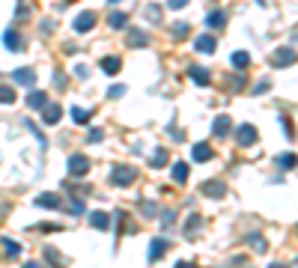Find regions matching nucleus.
I'll list each match as a JSON object with an SVG mask.
<instances>
[{"mask_svg":"<svg viewBox=\"0 0 298 268\" xmlns=\"http://www.w3.org/2000/svg\"><path fill=\"white\" fill-rule=\"evenodd\" d=\"M96 21H99V15H96V12H90V9H84L78 18L72 21V27H74V33H90V30L96 27Z\"/></svg>","mask_w":298,"mask_h":268,"instance_id":"1","label":"nucleus"},{"mask_svg":"<svg viewBox=\"0 0 298 268\" xmlns=\"http://www.w3.org/2000/svg\"><path fill=\"white\" fill-rule=\"evenodd\" d=\"M90 167H93V164H90V158H87V155H81V152L69 158V173H72V176H87V173H90Z\"/></svg>","mask_w":298,"mask_h":268,"instance_id":"2","label":"nucleus"},{"mask_svg":"<svg viewBox=\"0 0 298 268\" xmlns=\"http://www.w3.org/2000/svg\"><path fill=\"white\" fill-rule=\"evenodd\" d=\"M236 140H239V146H254L257 143V128L251 122H242L236 128Z\"/></svg>","mask_w":298,"mask_h":268,"instance_id":"3","label":"nucleus"},{"mask_svg":"<svg viewBox=\"0 0 298 268\" xmlns=\"http://www.w3.org/2000/svg\"><path fill=\"white\" fill-rule=\"evenodd\" d=\"M134 179H137V173H134L131 167H116V170H113V176H111V182L125 188V185H131V182H134Z\"/></svg>","mask_w":298,"mask_h":268,"instance_id":"4","label":"nucleus"},{"mask_svg":"<svg viewBox=\"0 0 298 268\" xmlns=\"http://www.w3.org/2000/svg\"><path fill=\"white\" fill-rule=\"evenodd\" d=\"M60 116H63V108L60 105H42V119H45V125H57L60 122Z\"/></svg>","mask_w":298,"mask_h":268,"instance_id":"5","label":"nucleus"},{"mask_svg":"<svg viewBox=\"0 0 298 268\" xmlns=\"http://www.w3.org/2000/svg\"><path fill=\"white\" fill-rule=\"evenodd\" d=\"M3 45H6L9 51H21V48H24V39L18 36V30H15V27H9V30L3 33Z\"/></svg>","mask_w":298,"mask_h":268,"instance_id":"6","label":"nucleus"},{"mask_svg":"<svg viewBox=\"0 0 298 268\" xmlns=\"http://www.w3.org/2000/svg\"><path fill=\"white\" fill-rule=\"evenodd\" d=\"M271 63H274L277 69H280V66H292V63H295V51H292V48H280V51L271 57Z\"/></svg>","mask_w":298,"mask_h":268,"instance_id":"7","label":"nucleus"},{"mask_svg":"<svg viewBox=\"0 0 298 268\" xmlns=\"http://www.w3.org/2000/svg\"><path fill=\"white\" fill-rule=\"evenodd\" d=\"M194 48H197L200 54H215V48H218V42H215V36H200V39L194 42Z\"/></svg>","mask_w":298,"mask_h":268,"instance_id":"8","label":"nucleus"},{"mask_svg":"<svg viewBox=\"0 0 298 268\" xmlns=\"http://www.w3.org/2000/svg\"><path fill=\"white\" fill-rule=\"evenodd\" d=\"M188 75H191V80H194V83H200V86H209V80H212V77H209V72H206V69H200V66H191V69H188Z\"/></svg>","mask_w":298,"mask_h":268,"instance_id":"9","label":"nucleus"},{"mask_svg":"<svg viewBox=\"0 0 298 268\" xmlns=\"http://www.w3.org/2000/svg\"><path fill=\"white\" fill-rule=\"evenodd\" d=\"M15 83H18V86H33V83H36L33 69H18V72H15Z\"/></svg>","mask_w":298,"mask_h":268,"instance_id":"10","label":"nucleus"},{"mask_svg":"<svg viewBox=\"0 0 298 268\" xmlns=\"http://www.w3.org/2000/svg\"><path fill=\"white\" fill-rule=\"evenodd\" d=\"M191 155H194V161H200V164H203V161H209V158H212V155H215V149H212V146H209V143H197V146H194V152H191Z\"/></svg>","mask_w":298,"mask_h":268,"instance_id":"11","label":"nucleus"},{"mask_svg":"<svg viewBox=\"0 0 298 268\" xmlns=\"http://www.w3.org/2000/svg\"><path fill=\"white\" fill-rule=\"evenodd\" d=\"M212 131H215V137H227L230 134V116H218L215 125H212Z\"/></svg>","mask_w":298,"mask_h":268,"instance_id":"12","label":"nucleus"},{"mask_svg":"<svg viewBox=\"0 0 298 268\" xmlns=\"http://www.w3.org/2000/svg\"><path fill=\"white\" fill-rule=\"evenodd\" d=\"M143 45H149V36L143 30H131L128 33V48H143Z\"/></svg>","mask_w":298,"mask_h":268,"instance_id":"13","label":"nucleus"},{"mask_svg":"<svg viewBox=\"0 0 298 268\" xmlns=\"http://www.w3.org/2000/svg\"><path fill=\"white\" fill-rule=\"evenodd\" d=\"M90 224H93L96 230H108V227H111V215H105V212H93V215H90Z\"/></svg>","mask_w":298,"mask_h":268,"instance_id":"14","label":"nucleus"},{"mask_svg":"<svg viewBox=\"0 0 298 268\" xmlns=\"http://www.w3.org/2000/svg\"><path fill=\"white\" fill-rule=\"evenodd\" d=\"M206 24H209L212 30H218V27H224V24H227V15H224L221 9H215V12H209V18H206Z\"/></svg>","mask_w":298,"mask_h":268,"instance_id":"15","label":"nucleus"},{"mask_svg":"<svg viewBox=\"0 0 298 268\" xmlns=\"http://www.w3.org/2000/svg\"><path fill=\"white\" fill-rule=\"evenodd\" d=\"M224 191H227V188H224V182H206L203 185V194L206 197H224Z\"/></svg>","mask_w":298,"mask_h":268,"instance_id":"16","label":"nucleus"},{"mask_svg":"<svg viewBox=\"0 0 298 268\" xmlns=\"http://www.w3.org/2000/svg\"><path fill=\"white\" fill-rule=\"evenodd\" d=\"M164 250H167V241H164V238H155V241H152V247H149V262H155Z\"/></svg>","mask_w":298,"mask_h":268,"instance_id":"17","label":"nucleus"},{"mask_svg":"<svg viewBox=\"0 0 298 268\" xmlns=\"http://www.w3.org/2000/svg\"><path fill=\"white\" fill-rule=\"evenodd\" d=\"M173 179H176L179 185L188 182V164H185V161H176V164H173Z\"/></svg>","mask_w":298,"mask_h":268,"instance_id":"18","label":"nucleus"},{"mask_svg":"<svg viewBox=\"0 0 298 268\" xmlns=\"http://www.w3.org/2000/svg\"><path fill=\"white\" fill-rule=\"evenodd\" d=\"M36 206H42V209H57V206H60V197H57V194H45V197H36Z\"/></svg>","mask_w":298,"mask_h":268,"instance_id":"19","label":"nucleus"},{"mask_svg":"<svg viewBox=\"0 0 298 268\" xmlns=\"http://www.w3.org/2000/svg\"><path fill=\"white\" fill-rule=\"evenodd\" d=\"M27 105H30V108H42V105H48V96L39 93V89H33V93L27 96Z\"/></svg>","mask_w":298,"mask_h":268,"instance_id":"20","label":"nucleus"},{"mask_svg":"<svg viewBox=\"0 0 298 268\" xmlns=\"http://www.w3.org/2000/svg\"><path fill=\"white\" fill-rule=\"evenodd\" d=\"M108 24H111L113 30H119V27H125V24H128V15H125V12H111Z\"/></svg>","mask_w":298,"mask_h":268,"instance_id":"21","label":"nucleus"},{"mask_svg":"<svg viewBox=\"0 0 298 268\" xmlns=\"http://www.w3.org/2000/svg\"><path fill=\"white\" fill-rule=\"evenodd\" d=\"M119 66H122V63H119V57H105V60H102V69H105L108 75H116V72H119Z\"/></svg>","mask_w":298,"mask_h":268,"instance_id":"22","label":"nucleus"},{"mask_svg":"<svg viewBox=\"0 0 298 268\" xmlns=\"http://www.w3.org/2000/svg\"><path fill=\"white\" fill-rule=\"evenodd\" d=\"M72 119L78 122V125H87V122H90V111H84V108H72Z\"/></svg>","mask_w":298,"mask_h":268,"instance_id":"23","label":"nucleus"},{"mask_svg":"<svg viewBox=\"0 0 298 268\" xmlns=\"http://www.w3.org/2000/svg\"><path fill=\"white\" fill-rule=\"evenodd\" d=\"M248 63H251L248 51H236V54H233V66H236V69H248Z\"/></svg>","mask_w":298,"mask_h":268,"instance_id":"24","label":"nucleus"},{"mask_svg":"<svg viewBox=\"0 0 298 268\" xmlns=\"http://www.w3.org/2000/svg\"><path fill=\"white\" fill-rule=\"evenodd\" d=\"M15 102V89L12 86H0V105H12Z\"/></svg>","mask_w":298,"mask_h":268,"instance_id":"25","label":"nucleus"},{"mask_svg":"<svg viewBox=\"0 0 298 268\" xmlns=\"http://www.w3.org/2000/svg\"><path fill=\"white\" fill-rule=\"evenodd\" d=\"M0 241H3V250H6V256H18V253H21V247H18L12 238H0Z\"/></svg>","mask_w":298,"mask_h":268,"instance_id":"26","label":"nucleus"},{"mask_svg":"<svg viewBox=\"0 0 298 268\" xmlns=\"http://www.w3.org/2000/svg\"><path fill=\"white\" fill-rule=\"evenodd\" d=\"M164 161H167V149H164V146H158V149H155V155H152V167H161Z\"/></svg>","mask_w":298,"mask_h":268,"instance_id":"27","label":"nucleus"},{"mask_svg":"<svg viewBox=\"0 0 298 268\" xmlns=\"http://www.w3.org/2000/svg\"><path fill=\"white\" fill-rule=\"evenodd\" d=\"M277 164H280L283 170H292V167H295V155H292V152H289V155H280Z\"/></svg>","mask_w":298,"mask_h":268,"instance_id":"28","label":"nucleus"},{"mask_svg":"<svg viewBox=\"0 0 298 268\" xmlns=\"http://www.w3.org/2000/svg\"><path fill=\"white\" fill-rule=\"evenodd\" d=\"M248 241H251V247H254L257 253H262V250H265V238H262V235H251Z\"/></svg>","mask_w":298,"mask_h":268,"instance_id":"29","label":"nucleus"},{"mask_svg":"<svg viewBox=\"0 0 298 268\" xmlns=\"http://www.w3.org/2000/svg\"><path fill=\"white\" fill-rule=\"evenodd\" d=\"M173 36H176V39L188 36V24H185V21H176V24H173Z\"/></svg>","mask_w":298,"mask_h":268,"instance_id":"30","label":"nucleus"},{"mask_svg":"<svg viewBox=\"0 0 298 268\" xmlns=\"http://www.w3.org/2000/svg\"><path fill=\"white\" fill-rule=\"evenodd\" d=\"M197 230H200V215H191V221L185 224V232L191 235V232H197Z\"/></svg>","mask_w":298,"mask_h":268,"instance_id":"31","label":"nucleus"},{"mask_svg":"<svg viewBox=\"0 0 298 268\" xmlns=\"http://www.w3.org/2000/svg\"><path fill=\"white\" fill-rule=\"evenodd\" d=\"M108 96H111V99H119V96H125V86H122V83H113V86L108 89Z\"/></svg>","mask_w":298,"mask_h":268,"instance_id":"32","label":"nucleus"},{"mask_svg":"<svg viewBox=\"0 0 298 268\" xmlns=\"http://www.w3.org/2000/svg\"><path fill=\"white\" fill-rule=\"evenodd\" d=\"M146 15H149V21H158V18H161V9H158V6L152 3V6L146 9Z\"/></svg>","mask_w":298,"mask_h":268,"instance_id":"33","label":"nucleus"},{"mask_svg":"<svg viewBox=\"0 0 298 268\" xmlns=\"http://www.w3.org/2000/svg\"><path fill=\"white\" fill-rule=\"evenodd\" d=\"M102 137H105V134H102V131H99V128H93V131H90V134H87V140H90V143H99V140H102Z\"/></svg>","mask_w":298,"mask_h":268,"instance_id":"34","label":"nucleus"},{"mask_svg":"<svg viewBox=\"0 0 298 268\" xmlns=\"http://www.w3.org/2000/svg\"><path fill=\"white\" fill-rule=\"evenodd\" d=\"M69 212H74V215H81V212H84V203H81V200H74V203L69 206Z\"/></svg>","mask_w":298,"mask_h":268,"instance_id":"35","label":"nucleus"},{"mask_svg":"<svg viewBox=\"0 0 298 268\" xmlns=\"http://www.w3.org/2000/svg\"><path fill=\"white\" fill-rule=\"evenodd\" d=\"M185 3H188V0H167V6H170V9H182Z\"/></svg>","mask_w":298,"mask_h":268,"instance_id":"36","label":"nucleus"},{"mask_svg":"<svg viewBox=\"0 0 298 268\" xmlns=\"http://www.w3.org/2000/svg\"><path fill=\"white\" fill-rule=\"evenodd\" d=\"M111 3H116V0H111Z\"/></svg>","mask_w":298,"mask_h":268,"instance_id":"37","label":"nucleus"}]
</instances>
